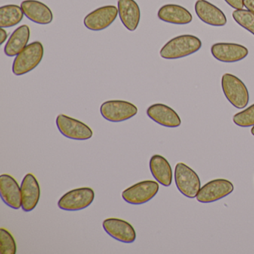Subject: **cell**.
I'll return each instance as SVG.
<instances>
[{"mask_svg":"<svg viewBox=\"0 0 254 254\" xmlns=\"http://www.w3.org/2000/svg\"><path fill=\"white\" fill-rule=\"evenodd\" d=\"M202 42L192 35H183L168 41L160 51V57L167 60L183 59L197 53L201 49Z\"/></svg>","mask_w":254,"mask_h":254,"instance_id":"cell-1","label":"cell"},{"mask_svg":"<svg viewBox=\"0 0 254 254\" xmlns=\"http://www.w3.org/2000/svg\"><path fill=\"white\" fill-rule=\"evenodd\" d=\"M44 48L42 43L35 41L16 56L13 62L12 72L17 76L29 73L35 69L42 62Z\"/></svg>","mask_w":254,"mask_h":254,"instance_id":"cell-2","label":"cell"},{"mask_svg":"<svg viewBox=\"0 0 254 254\" xmlns=\"http://www.w3.org/2000/svg\"><path fill=\"white\" fill-rule=\"evenodd\" d=\"M223 93L230 104L238 109H243L249 102V92L246 85L237 76L225 73L221 78Z\"/></svg>","mask_w":254,"mask_h":254,"instance_id":"cell-3","label":"cell"},{"mask_svg":"<svg viewBox=\"0 0 254 254\" xmlns=\"http://www.w3.org/2000/svg\"><path fill=\"white\" fill-rule=\"evenodd\" d=\"M175 180L181 194L189 198L196 197L200 189V178L190 166L178 163L175 166Z\"/></svg>","mask_w":254,"mask_h":254,"instance_id":"cell-4","label":"cell"},{"mask_svg":"<svg viewBox=\"0 0 254 254\" xmlns=\"http://www.w3.org/2000/svg\"><path fill=\"white\" fill-rule=\"evenodd\" d=\"M100 113L108 121L121 123L135 117L137 114L138 108L127 101L110 100L102 104Z\"/></svg>","mask_w":254,"mask_h":254,"instance_id":"cell-5","label":"cell"},{"mask_svg":"<svg viewBox=\"0 0 254 254\" xmlns=\"http://www.w3.org/2000/svg\"><path fill=\"white\" fill-rule=\"evenodd\" d=\"M95 198V192L90 187H81L65 193L58 202L60 209L78 211L88 207Z\"/></svg>","mask_w":254,"mask_h":254,"instance_id":"cell-6","label":"cell"},{"mask_svg":"<svg viewBox=\"0 0 254 254\" xmlns=\"http://www.w3.org/2000/svg\"><path fill=\"white\" fill-rule=\"evenodd\" d=\"M56 125L62 135L74 140H87L93 135V130L85 123L65 114L58 116Z\"/></svg>","mask_w":254,"mask_h":254,"instance_id":"cell-7","label":"cell"},{"mask_svg":"<svg viewBox=\"0 0 254 254\" xmlns=\"http://www.w3.org/2000/svg\"><path fill=\"white\" fill-rule=\"evenodd\" d=\"M160 186L154 181H141L128 187L122 193L125 201L133 205L143 204L155 197Z\"/></svg>","mask_w":254,"mask_h":254,"instance_id":"cell-8","label":"cell"},{"mask_svg":"<svg viewBox=\"0 0 254 254\" xmlns=\"http://www.w3.org/2000/svg\"><path fill=\"white\" fill-rule=\"evenodd\" d=\"M233 190L234 186L228 180H212L200 189L196 198L200 203H212L231 194Z\"/></svg>","mask_w":254,"mask_h":254,"instance_id":"cell-9","label":"cell"},{"mask_svg":"<svg viewBox=\"0 0 254 254\" xmlns=\"http://www.w3.org/2000/svg\"><path fill=\"white\" fill-rule=\"evenodd\" d=\"M118 14V8L105 5L87 14L84 17V24L87 29L94 32L105 30L115 21Z\"/></svg>","mask_w":254,"mask_h":254,"instance_id":"cell-10","label":"cell"},{"mask_svg":"<svg viewBox=\"0 0 254 254\" xmlns=\"http://www.w3.org/2000/svg\"><path fill=\"white\" fill-rule=\"evenodd\" d=\"M212 56L223 63H235L244 60L249 54L245 46L235 43H215L211 47Z\"/></svg>","mask_w":254,"mask_h":254,"instance_id":"cell-11","label":"cell"},{"mask_svg":"<svg viewBox=\"0 0 254 254\" xmlns=\"http://www.w3.org/2000/svg\"><path fill=\"white\" fill-rule=\"evenodd\" d=\"M104 230L111 237L123 243H133L136 233L133 226L121 218H107L102 223Z\"/></svg>","mask_w":254,"mask_h":254,"instance_id":"cell-12","label":"cell"},{"mask_svg":"<svg viewBox=\"0 0 254 254\" xmlns=\"http://www.w3.org/2000/svg\"><path fill=\"white\" fill-rule=\"evenodd\" d=\"M0 193L5 204L14 209L22 207V191L15 178L8 174L0 176Z\"/></svg>","mask_w":254,"mask_h":254,"instance_id":"cell-13","label":"cell"},{"mask_svg":"<svg viewBox=\"0 0 254 254\" xmlns=\"http://www.w3.org/2000/svg\"><path fill=\"white\" fill-rule=\"evenodd\" d=\"M194 11L197 17L206 24L215 27L224 26L227 23L225 14L218 7L206 0H197Z\"/></svg>","mask_w":254,"mask_h":254,"instance_id":"cell-14","label":"cell"},{"mask_svg":"<svg viewBox=\"0 0 254 254\" xmlns=\"http://www.w3.org/2000/svg\"><path fill=\"white\" fill-rule=\"evenodd\" d=\"M22 208L25 212L33 210L41 197V187L36 177L32 173L25 175L21 183Z\"/></svg>","mask_w":254,"mask_h":254,"instance_id":"cell-15","label":"cell"},{"mask_svg":"<svg viewBox=\"0 0 254 254\" xmlns=\"http://www.w3.org/2000/svg\"><path fill=\"white\" fill-rule=\"evenodd\" d=\"M147 115L153 121L167 127H178L181 125V119L178 113L164 104H154L148 107Z\"/></svg>","mask_w":254,"mask_h":254,"instance_id":"cell-16","label":"cell"},{"mask_svg":"<svg viewBox=\"0 0 254 254\" xmlns=\"http://www.w3.org/2000/svg\"><path fill=\"white\" fill-rule=\"evenodd\" d=\"M20 7L24 15L37 24L48 25L53 22V11L42 2L38 0H25L21 2Z\"/></svg>","mask_w":254,"mask_h":254,"instance_id":"cell-17","label":"cell"},{"mask_svg":"<svg viewBox=\"0 0 254 254\" xmlns=\"http://www.w3.org/2000/svg\"><path fill=\"white\" fill-rule=\"evenodd\" d=\"M157 17L162 21L175 25H187L192 21L190 11L176 4L163 5L157 12Z\"/></svg>","mask_w":254,"mask_h":254,"instance_id":"cell-18","label":"cell"},{"mask_svg":"<svg viewBox=\"0 0 254 254\" xmlns=\"http://www.w3.org/2000/svg\"><path fill=\"white\" fill-rule=\"evenodd\" d=\"M118 11L120 20L125 27L133 32L140 21V8L135 0H118Z\"/></svg>","mask_w":254,"mask_h":254,"instance_id":"cell-19","label":"cell"},{"mask_svg":"<svg viewBox=\"0 0 254 254\" xmlns=\"http://www.w3.org/2000/svg\"><path fill=\"white\" fill-rule=\"evenodd\" d=\"M30 35V28L27 25H23L16 29L5 44V54L8 57L17 56L27 47Z\"/></svg>","mask_w":254,"mask_h":254,"instance_id":"cell-20","label":"cell"},{"mask_svg":"<svg viewBox=\"0 0 254 254\" xmlns=\"http://www.w3.org/2000/svg\"><path fill=\"white\" fill-rule=\"evenodd\" d=\"M149 169L157 182L164 187L172 185V169L170 163L160 154H154L150 159Z\"/></svg>","mask_w":254,"mask_h":254,"instance_id":"cell-21","label":"cell"},{"mask_svg":"<svg viewBox=\"0 0 254 254\" xmlns=\"http://www.w3.org/2000/svg\"><path fill=\"white\" fill-rule=\"evenodd\" d=\"M24 13L17 5H3L0 8V27L10 28L17 26L23 20Z\"/></svg>","mask_w":254,"mask_h":254,"instance_id":"cell-22","label":"cell"},{"mask_svg":"<svg viewBox=\"0 0 254 254\" xmlns=\"http://www.w3.org/2000/svg\"><path fill=\"white\" fill-rule=\"evenodd\" d=\"M232 16L239 26L254 35V13L248 10H235Z\"/></svg>","mask_w":254,"mask_h":254,"instance_id":"cell-23","label":"cell"},{"mask_svg":"<svg viewBox=\"0 0 254 254\" xmlns=\"http://www.w3.org/2000/svg\"><path fill=\"white\" fill-rule=\"evenodd\" d=\"M17 243L11 233L5 228L0 229V254H15Z\"/></svg>","mask_w":254,"mask_h":254,"instance_id":"cell-24","label":"cell"},{"mask_svg":"<svg viewBox=\"0 0 254 254\" xmlns=\"http://www.w3.org/2000/svg\"><path fill=\"white\" fill-rule=\"evenodd\" d=\"M233 121L239 127H253L254 126V104L244 111L235 114Z\"/></svg>","mask_w":254,"mask_h":254,"instance_id":"cell-25","label":"cell"},{"mask_svg":"<svg viewBox=\"0 0 254 254\" xmlns=\"http://www.w3.org/2000/svg\"><path fill=\"white\" fill-rule=\"evenodd\" d=\"M231 8L235 10L243 9L244 0H224Z\"/></svg>","mask_w":254,"mask_h":254,"instance_id":"cell-26","label":"cell"},{"mask_svg":"<svg viewBox=\"0 0 254 254\" xmlns=\"http://www.w3.org/2000/svg\"><path fill=\"white\" fill-rule=\"evenodd\" d=\"M244 5L247 10L254 13V0H244Z\"/></svg>","mask_w":254,"mask_h":254,"instance_id":"cell-27","label":"cell"},{"mask_svg":"<svg viewBox=\"0 0 254 254\" xmlns=\"http://www.w3.org/2000/svg\"><path fill=\"white\" fill-rule=\"evenodd\" d=\"M8 38V32L4 29V28L0 29V45L4 44Z\"/></svg>","mask_w":254,"mask_h":254,"instance_id":"cell-28","label":"cell"},{"mask_svg":"<svg viewBox=\"0 0 254 254\" xmlns=\"http://www.w3.org/2000/svg\"><path fill=\"white\" fill-rule=\"evenodd\" d=\"M251 134L254 136V126H253L252 128H251Z\"/></svg>","mask_w":254,"mask_h":254,"instance_id":"cell-29","label":"cell"}]
</instances>
